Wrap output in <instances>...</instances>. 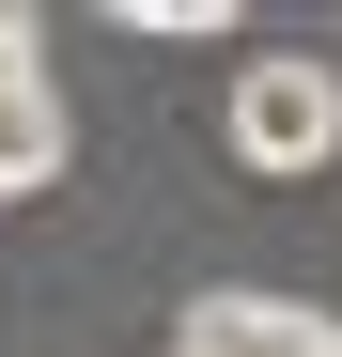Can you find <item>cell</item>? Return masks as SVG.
<instances>
[{"instance_id":"cell-1","label":"cell","mask_w":342,"mask_h":357,"mask_svg":"<svg viewBox=\"0 0 342 357\" xmlns=\"http://www.w3.org/2000/svg\"><path fill=\"white\" fill-rule=\"evenodd\" d=\"M234 155L265 171V187H311V171L342 155V63H311V47H265V63L234 78Z\"/></svg>"},{"instance_id":"cell-2","label":"cell","mask_w":342,"mask_h":357,"mask_svg":"<svg viewBox=\"0 0 342 357\" xmlns=\"http://www.w3.org/2000/svg\"><path fill=\"white\" fill-rule=\"evenodd\" d=\"M327 311H296V295H187V326H171V357H311Z\"/></svg>"},{"instance_id":"cell-3","label":"cell","mask_w":342,"mask_h":357,"mask_svg":"<svg viewBox=\"0 0 342 357\" xmlns=\"http://www.w3.org/2000/svg\"><path fill=\"white\" fill-rule=\"evenodd\" d=\"M63 187V93H0V202Z\"/></svg>"},{"instance_id":"cell-4","label":"cell","mask_w":342,"mask_h":357,"mask_svg":"<svg viewBox=\"0 0 342 357\" xmlns=\"http://www.w3.org/2000/svg\"><path fill=\"white\" fill-rule=\"evenodd\" d=\"M109 31H171V47H187V31H234V0H125Z\"/></svg>"},{"instance_id":"cell-5","label":"cell","mask_w":342,"mask_h":357,"mask_svg":"<svg viewBox=\"0 0 342 357\" xmlns=\"http://www.w3.org/2000/svg\"><path fill=\"white\" fill-rule=\"evenodd\" d=\"M0 93H47V47H31V16H0Z\"/></svg>"},{"instance_id":"cell-6","label":"cell","mask_w":342,"mask_h":357,"mask_svg":"<svg viewBox=\"0 0 342 357\" xmlns=\"http://www.w3.org/2000/svg\"><path fill=\"white\" fill-rule=\"evenodd\" d=\"M311 357H342V326H327V342H311Z\"/></svg>"}]
</instances>
